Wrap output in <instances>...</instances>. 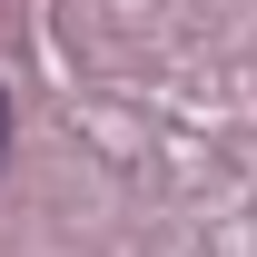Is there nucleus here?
Segmentation results:
<instances>
[{
	"mask_svg": "<svg viewBox=\"0 0 257 257\" xmlns=\"http://www.w3.org/2000/svg\"><path fill=\"white\" fill-rule=\"evenodd\" d=\"M0 159H10V99H0Z\"/></svg>",
	"mask_w": 257,
	"mask_h": 257,
	"instance_id": "1",
	"label": "nucleus"
}]
</instances>
